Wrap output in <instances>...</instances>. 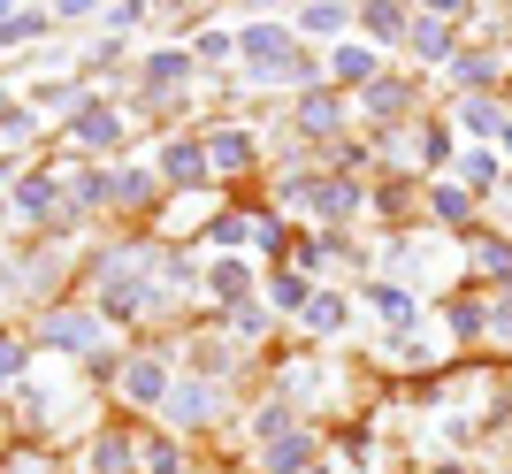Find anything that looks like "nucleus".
Listing matches in <instances>:
<instances>
[{
	"label": "nucleus",
	"instance_id": "f257e3e1",
	"mask_svg": "<svg viewBox=\"0 0 512 474\" xmlns=\"http://www.w3.org/2000/svg\"><path fill=\"white\" fill-rule=\"evenodd\" d=\"M237 46L253 54L260 77H283V69H299V62H291V31H283V23H245V31H237Z\"/></svg>",
	"mask_w": 512,
	"mask_h": 474
},
{
	"label": "nucleus",
	"instance_id": "f03ea898",
	"mask_svg": "<svg viewBox=\"0 0 512 474\" xmlns=\"http://www.w3.org/2000/svg\"><path fill=\"white\" fill-rule=\"evenodd\" d=\"M46 345L92 352V345H100V322H92V314H54V322H46Z\"/></svg>",
	"mask_w": 512,
	"mask_h": 474
},
{
	"label": "nucleus",
	"instance_id": "7ed1b4c3",
	"mask_svg": "<svg viewBox=\"0 0 512 474\" xmlns=\"http://www.w3.org/2000/svg\"><path fill=\"white\" fill-rule=\"evenodd\" d=\"M260 467H268V474H314V444H306V436H276Z\"/></svg>",
	"mask_w": 512,
	"mask_h": 474
},
{
	"label": "nucleus",
	"instance_id": "20e7f679",
	"mask_svg": "<svg viewBox=\"0 0 512 474\" xmlns=\"http://www.w3.org/2000/svg\"><path fill=\"white\" fill-rule=\"evenodd\" d=\"M245 153H253L245 130H214V138H207V169H245Z\"/></svg>",
	"mask_w": 512,
	"mask_h": 474
},
{
	"label": "nucleus",
	"instance_id": "39448f33",
	"mask_svg": "<svg viewBox=\"0 0 512 474\" xmlns=\"http://www.w3.org/2000/svg\"><path fill=\"white\" fill-rule=\"evenodd\" d=\"M123 390H130V398H146V406H153V398H169V367H161V360H138V367H130V375H123Z\"/></svg>",
	"mask_w": 512,
	"mask_h": 474
},
{
	"label": "nucleus",
	"instance_id": "423d86ee",
	"mask_svg": "<svg viewBox=\"0 0 512 474\" xmlns=\"http://www.w3.org/2000/svg\"><path fill=\"white\" fill-rule=\"evenodd\" d=\"M77 138H85V146H123V115H115V108H85Z\"/></svg>",
	"mask_w": 512,
	"mask_h": 474
},
{
	"label": "nucleus",
	"instance_id": "0eeeda50",
	"mask_svg": "<svg viewBox=\"0 0 512 474\" xmlns=\"http://www.w3.org/2000/svg\"><path fill=\"white\" fill-rule=\"evenodd\" d=\"M169 413H176V421H207V413H214V390L207 383H176L169 390Z\"/></svg>",
	"mask_w": 512,
	"mask_h": 474
},
{
	"label": "nucleus",
	"instance_id": "6e6552de",
	"mask_svg": "<svg viewBox=\"0 0 512 474\" xmlns=\"http://www.w3.org/2000/svg\"><path fill=\"white\" fill-rule=\"evenodd\" d=\"M161 169H169L176 184H199V176H207V161H199V146H169V153H161Z\"/></svg>",
	"mask_w": 512,
	"mask_h": 474
},
{
	"label": "nucleus",
	"instance_id": "1a4fd4ad",
	"mask_svg": "<svg viewBox=\"0 0 512 474\" xmlns=\"http://www.w3.org/2000/svg\"><path fill=\"white\" fill-rule=\"evenodd\" d=\"M207 283L222 291V299H245V283H253V276H245V260H214V268H207Z\"/></svg>",
	"mask_w": 512,
	"mask_h": 474
},
{
	"label": "nucleus",
	"instance_id": "9d476101",
	"mask_svg": "<svg viewBox=\"0 0 512 474\" xmlns=\"http://www.w3.org/2000/svg\"><path fill=\"white\" fill-rule=\"evenodd\" d=\"M146 85H153V92L184 85V54H153V62H146Z\"/></svg>",
	"mask_w": 512,
	"mask_h": 474
},
{
	"label": "nucleus",
	"instance_id": "9b49d317",
	"mask_svg": "<svg viewBox=\"0 0 512 474\" xmlns=\"http://www.w3.org/2000/svg\"><path fill=\"white\" fill-rule=\"evenodd\" d=\"M299 31L306 39H329V31H344V8H299Z\"/></svg>",
	"mask_w": 512,
	"mask_h": 474
},
{
	"label": "nucleus",
	"instance_id": "f8f14e48",
	"mask_svg": "<svg viewBox=\"0 0 512 474\" xmlns=\"http://www.w3.org/2000/svg\"><path fill=\"white\" fill-rule=\"evenodd\" d=\"M413 46H421L428 62H436V54H451V31H444L436 16H428V23H413Z\"/></svg>",
	"mask_w": 512,
	"mask_h": 474
},
{
	"label": "nucleus",
	"instance_id": "ddd939ff",
	"mask_svg": "<svg viewBox=\"0 0 512 474\" xmlns=\"http://www.w3.org/2000/svg\"><path fill=\"white\" fill-rule=\"evenodd\" d=\"M16 207H23V215H46V207H54V184H46V176H31V184L16 192Z\"/></svg>",
	"mask_w": 512,
	"mask_h": 474
},
{
	"label": "nucleus",
	"instance_id": "4468645a",
	"mask_svg": "<svg viewBox=\"0 0 512 474\" xmlns=\"http://www.w3.org/2000/svg\"><path fill=\"white\" fill-rule=\"evenodd\" d=\"M107 192L123 199V207H138V199H146V176H138V169H123V176H107Z\"/></svg>",
	"mask_w": 512,
	"mask_h": 474
},
{
	"label": "nucleus",
	"instance_id": "2eb2a0df",
	"mask_svg": "<svg viewBox=\"0 0 512 474\" xmlns=\"http://www.w3.org/2000/svg\"><path fill=\"white\" fill-rule=\"evenodd\" d=\"M367 108H375V115H398V108H406V85H367Z\"/></svg>",
	"mask_w": 512,
	"mask_h": 474
},
{
	"label": "nucleus",
	"instance_id": "dca6fc26",
	"mask_svg": "<svg viewBox=\"0 0 512 474\" xmlns=\"http://www.w3.org/2000/svg\"><path fill=\"white\" fill-rule=\"evenodd\" d=\"M367 31H375V39H398V23H406V16H398V8H367Z\"/></svg>",
	"mask_w": 512,
	"mask_h": 474
},
{
	"label": "nucleus",
	"instance_id": "f3484780",
	"mask_svg": "<svg viewBox=\"0 0 512 474\" xmlns=\"http://www.w3.org/2000/svg\"><path fill=\"white\" fill-rule=\"evenodd\" d=\"M39 23H46V16H8V23H0V39L23 46V39H39Z\"/></svg>",
	"mask_w": 512,
	"mask_h": 474
},
{
	"label": "nucleus",
	"instance_id": "a211bd4d",
	"mask_svg": "<svg viewBox=\"0 0 512 474\" xmlns=\"http://www.w3.org/2000/svg\"><path fill=\"white\" fill-rule=\"evenodd\" d=\"M367 69H375V54H367V46H344V54H337V77H367Z\"/></svg>",
	"mask_w": 512,
	"mask_h": 474
},
{
	"label": "nucleus",
	"instance_id": "6ab92c4d",
	"mask_svg": "<svg viewBox=\"0 0 512 474\" xmlns=\"http://www.w3.org/2000/svg\"><path fill=\"white\" fill-rule=\"evenodd\" d=\"M306 322H314V329H337L344 306H337V299H306Z\"/></svg>",
	"mask_w": 512,
	"mask_h": 474
},
{
	"label": "nucleus",
	"instance_id": "aec40b11",
	"mask_svg": "<svg viewBox=\"0 0 512 474\" xmlns=\"http://www.w3.org/2000/svg\"><path fill=\"white\" fill-rule=\"evenodd\" d=\"M299 123H306V130H329V123H337V100H306Z\"/></svg>",
	"mask_w": 512,
	"mask_h": 474
},
{
	"label": "nucleus",
	"instance_id": "412c9836",
	"mask_svg": "<svg viewBox=\"0 0 512 474\" xmlns=\"http://www.w3.org/2000/svg\"><path fill=\"white\" fill-rule=\"evenodd\" d=\"M146 467H153V474H176L184 459H176V444H146Z\"/></svg>",
	"mask_w": 512,
	"mask_h": 474
},
{
	"label": "nucleus",
	"instance_id": "4be33fe9",
	"mask_svg": "<svg viewBox=\"0 0 512 474\" xmlns=\"http://www.w3.org/2000/svg\"><path fill=\"white\" fill-rule=\"evenodd\" d=\"M283 429H291V406H283V398H276V406L260 413V436H283Z\"/></svg>",
	"mask_w": 512,
	"mask_h": 474
},
{
	"label": "nucleus",
	"instance_id": "5701e85b",
	"mask_svg": "<svg viewBox=\"0 0 512 474\" xmlns=\"http://www.w3.org/2000/svg\"><path fill=\"white\" fill-rule=\"evenodd\" d=\"M467 130H497V108H490V100H467Z\"/></svg>",
	"mask_w": 512,
	"mask_h": 474
},
{
	"label": "nucleus",
	"instance_id": "b1692460",
	"mask_svg": "<svg viewBox=\"0 0 512 474\" xmlns=\"http://www.w3.org/2000/svg\"><path fill=\"white\" fill-rule=\"evenodd\" d=\"M8 375H23V345H8V337H0V383H8Z\"/></svg>",
	"mask_w": 512,
	"mask_h": 474
},
{
	"label": "nucleus",
	"instance_id": "393cba45",
	"mask_svg": "<svg viewBox=\"0 0 512 474\" xmlns=\"http://www.w3.org/2000/svg\"><path fill=\"white\" fill-rule=\"evenodd\" d=\"M0 215H8V199H0Z\"/></svg>",
	"mask_w": 512,
	"mask_h": 474
},
{
	"label": "nucleus",
	"instance_id": "a878e982",
	"mask_svg": "<svg viewBox=\"0 0 512 474\" xmlns=\"http://www.w3.org/2000/svg\"><path fill=\"white\" fill-rule=\"evenodd\" d=\"M314 474H321V467H314Z\"/></svg>",
	"mask_w": 512,
	"mask_h": 474
}]
</instances>
